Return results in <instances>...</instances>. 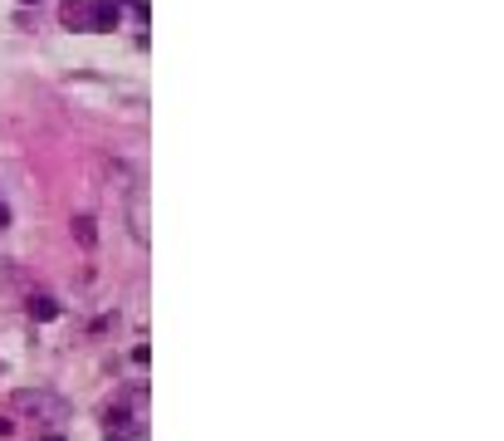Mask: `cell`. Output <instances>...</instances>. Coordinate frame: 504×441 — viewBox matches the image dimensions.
<instances>
[{
    "label": "cell",
    "instance_id": "277c9868",
    "mask_svg": "<svg viewBox=\"0 0 504 441\" xmlns=\"http://www.w3.org/2000/svg\"><path fill=\"white\" fill-rule=\"evenodd\" d=\"M69 225H74V235H79V245H84V250H94V245H99V220L89 216V211H79Z\"/></svg>",
    "mask_w": 504,
    "mask_h": 441
},
{
    "label": "cell",
    "instance_id": "ba28073f",
    "mask_svg": "<svg viewBox=\"0 0 504 441\" xmlns=\"http://www.w3.org/2000/svg\"><path fill=\"white\" fill-rule=\"evenodd\" d=\"M20 5H39V0H20Z\"/></svg>",
    "mask_w": 504,
    "mask_h": 441
},
{
    "label": "cell",
    "instance_id": "3957f363",
    "mask_svg": "<svg viewBox=\"0 0 504 441\" xmlns=\"http://www.w3.org/2000/svg\"><path fill=\"white\" fill-rule=\"evenodd\" d=\"M25 314L44 324V319H59L64 309H59V299H54V294H34V290H30V294H25Z\"/></svg>",
    "mask_w": 504,
    "mask_h": 441
},
{
    "label": "cell",
    "instance_id": "7a4b0ae2",
    "mask_svg": "<svg viewBox=\"0 0 504 441\" xmlns=\"http://www.w3.org/2000/svg\"><path fill=\"white\" fill-rule=\"evenodd\" d=\"M118 20H122L118 0H94V5H89V35H103V30H118Z\"/></svg>",
    "mask_w": 504,
    "mask_h": 441
},
{
    "label": "cell",
    "instance_id": "52a82bcc",
    "mask_svg": "<svg viewBox=\"0 0 504 441\" xmlns=\"http://www.w3.org/2000/svg\"><path fill=\"white\" fill-rule=\"evenodd\" d=\"M10 432H15V427H10V417H0V437H10Z\"/></svg>",
    "mask_w": 504,
    "mask_h": 441
},
{
    "label": "cell",
    "instance_id": "5b68a950",
    "mask_svg": "<svg viewBox=\"0 0 504 441\" xmlns=\"http://www.w3.org/2000/svg\"><path fill=\"white\" fill-rule=\"evenodd\" d=\"M59 15H64V25H69V30H84V35H89V0H64V10H59Z\"/></svg>",
    "mask_w": 504,
    "mask_h": 441
},
{
    "label": "cell",
    "instance_id": "6da1fadb",
    "mask_svg": "<svg viewBox=\"0 0 504 441\" xmlns=\"http://www.w3.org/2000/svg\"><path fill=\"white\" fill-rule=\"evenodd\" d=\"M10 407L20 412V417H30V422H64L69 417V402L59 397V392H49V387H20L15 397H10Z\"/></svg>",
    "mask_w": 504,
    "mask_h": 441
},
{
    "label": "cell",
    "instance_id": "8992f818",
    "mask_svg": "<svg viewBox=\"0 0 504 441\" xmlns=\"http://www.w3.org/2000/svg\"><path fill=\"white\" fill-rule=\"evenodd\" d=\"M5 225H10V206L0 201V230H5Z\"/></svg>",
    "mask_w": 504,
    "mask_h": 441
}]
</instances>
